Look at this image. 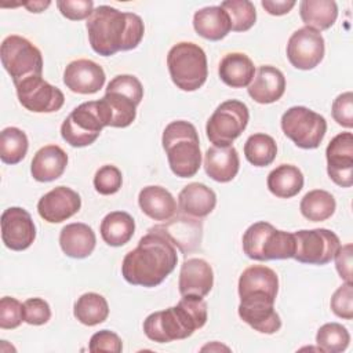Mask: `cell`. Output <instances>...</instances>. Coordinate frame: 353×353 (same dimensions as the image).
<instances>
[{
    "label": "cell",
    "instance_id": "1",
    "mask_svg": "<svg viewBox=\"0 0 353 353\" xmlns=\"http://www.w3.org/2000/svg\"><path fill=\"white\" fill-rule=\"evenodd\" d=\"M176 262V247L164 234L149 229L138 245L125 254L121 274L132 285L152 288L167 279Z\"/></svg>",
    "mask_w": 353,
    "mask_h": 353
},
{
    "label": "cell",
    "instance_id": "2",
    "mask_svg": "<svg viewBox=\"0 0 353 353\" xmlns=\"http://www.w3.org/2000/svg\"><path fill=\"white\" fill-rule=\"evenodd\" d=\"M87 32L91 48L102 57H110L119 51L137 48L143 37L145 25L134 12L99 6L87 19Z\"/></svg>",
    "mask_w": 353,
    "mask_h": 353
},
{
    "label": "cell",
    "instance_id": "3",
    "mask_svg": "<svg viewBox=\"0 0 353 353\" xmlns=\"http://www.w3.org/2000/svg\"><path fill=\"white\" fill-rule=\"evenodd\" d=\"M207 317V303L203 296L182 295L175 306L150 313L143 321V332L150 341L159 343L186 339L204 327Z\"/></svg>",
    "mask_w": 353,
    "mask_h": 353
},
{
    "label": "cell",
    "instance_id": "4",
    "mask_svg": "<svg viewBox=\"0 0 353 353\" xmlns=\"http://www.w3.org/2000/svg\"><path fill=\"white\" fill-rule=\"evenodd\" d=\"M163 148L171 171L179 178H190L201 167L200 141L196 127L185 120L171 121L163 131Z\"/></svg>",
    "mask_w": 353,
    "mask_h": 353
},
{
    "label": "cell",
    "instance_id": "5",
    "mask_svg": "<svg viewBox=\"0 0 353 353\" xmlns=\"http://www.w3.org/2000/svg\"><path fill=\"white\" fill-rule=\"evenodd\" d=\"M243 251L255 261L290 259L295 254V237L269 222H255L243 234Z\"/></svg>",
    "mask_w": 353,
    "mask_h": 353
},
{
    "label": "cell",
    "instance_id": "6",
    "mask_svg": "<svg viewBox=\"0 0 353 353\" xmlns=\"http://www.w3.org/2000/svg\"><path fill=\"white\" fill-rule=\"evenodd\" d=\"M167 66L172 83L182 91H196L207 80L208 66L204 50L190 41H181L167 54Z\"/></svg>",
    "mask_w": 353,
    "mask_h": 353
},
{
    "label": "cell",
    "instance_id": "7",
    "mask_svg": "<svg viewBox=\"0 0 353 353\" xmlns=\"http://www.w3.org/2000/svg\"><path fill=\"white\" fill-rule=\"evenodd\" d=\"M0 58L14 84L32 76H41L43 73V55L40 50L22 36H7L0 47Z\"/></svg>",
    "mask_w": 353,
    "mask_h": 353
},
{
    "label": "cell",
    "instance_id": "8",
    "mask_svg": "<svg viewBox=\"0 0 353 353\" xmlns=\"http://www.w3.org/2000/svg\"><path fill=\"white\" fill-rule=\"evenodd\" d=\"M281 130L298 148L316 149L325 132V119L306 106H292L281 116Z\"/></svg>",
    "mask_w": 353,
    "mask_h": 353
},
{
    "label": "cell",
    "instance_id": "9",
    "mask_svg": "<svg viewBox=\"0 0 353 353\" xmlns=\"http://www.w3.org/2000/svg\"><path fill=\"white\" fill-rule=\"evenodd\" d=\"M250 120L245 103L237 99L222 102L210 116L205 132L214 146H230L241 135Z\"/></svg>",
    "mask_w": 353,
    "mask_h": 353
},
{
    "label": "cell",
    "instance_id": "10",
    "mask_svg": "<svg viewBox=\"0 0 353 353\" xmlns=\"http://www.w3.org/2000/svg\"><path fill=\"white\" fill-rule=\"evenodd\" d=\"M105 127L98 101H90L74 108L61 125V135L73 148L94 143Z\"/></svg>",
    "mask_w": 353,
    "mask_h": 353
},
{
    "label": "cell",
    "instance_id": "11",
    "mask_svg": "<svg viewBox=\"0 0 353 353\" xmlns=\"http://www.w3.org/2000/svg\"><path fill=\"white\" fill-rule=\"evenodd\" d=\"M295 237L294 259L307 265H325L334 259L338 248L341 247L339 237L328 229H310L298 230Z\"/></svg>",
    "mask_w": 353,
    "mask_h": 353
},
{
    "label": "cell",
    "instance_id": "12",
    "mask_svg": "<svg viewBox=\"0 0 353 353\" xmlns=\"http://www.w3.org/2000/svg\"><path fill=\"white\" fill-rule=\"evenodd\" d=\"M14 85L19 103L30 112L52 113L59 110L65 103L63 92L41 76L28 77Z\"/></svg>",
    "mask_w": 353,
    "mask_h": 353
},
{
    "label": "cell",
    "instance_id": "13",
    "mask_svg": "<svg viewBox=\"0 0 353 353\" xmlns=\"http://www.w3.org/2000/svg\"><path fill=\"white\" fill-rule=\"evenodd\" d=\"M324 51L321 33L307 26L295 30L287 43V58L294 68L301 70L316 68L323 61Z\"/></svg>",
    "mask_w": 353,
    "mask_h": 353
},
{
    "label": "cell",
    "instance_id": "14",
    "mask_svg": "<svg viewBox=\"0 0 353 353\" xmlns=\"http://www.w3.org/2000/svg\"><path fill=\"white\" fill-rule=\"evenodd\" d=\"M327 172L330 178L341 188L353 185V135L341 132L335 135L327 149Z\"/></svg>",
    "mask_w": 353,
    "mask_h": 353
},
{
    "label": "cell",
    "instance_id": "15",
    "mask_svg": "<svg viewBox=\"0 0 353 353\" xmlns=\"http://www.w3.org/2000/svg\"><path fill=\"white\" fill-rule=\"evenodd\" d=\"M1 240L12 251L29 248L36 239V226L30 214L22 207H10L1 214Z\"/></svg>",
    "mask_w": 353,
    "mask_h": 353
},
{
    "label": "cell",
    "instance_id": "16",
    "mask_svg": "<svg viewBox=\"0 0 353 353\" xmlns=\"http://www.w3.org/2000/svg\"><path fill=\"white\" fill-rule=\"evenodd\" d=\"M279 292L277 273L265 265H252L243 270L239 279L240 301L268 299L274 302Z\"/></svg>",
    "mask_w": 353,
    "mask_h": 353
},
{
    "label": "cell",
    "instance_id": "17",
    "mask_svg": "<svg viewBox=\"0 0 353 353\" xmlns=\"http://www.w3.org/2000/svg\"><path fill=\"white\" fill-rule=\"evenodd\" d=\"M81 199L77 192L68 186H57L41 196L37 203L39 215L50 222L59 223L79 212Z\"/></svg>",
    "mask_w": 353,
    "mask_h": 353
},
{
    "label": "cell",
    "instance_id": "18",
    "mask_svg": "<svg viewBox=\"0 0 353 353\" xmlns=\"http://www.w3.org/2000/svg\"><path fill=\"white\" fill-rule=\"evenodd\" d=\"M105 72L102 66L91 59L72 61L63 72L65 85L76 94H95L105 84Z\"/></svg>",
    "mask_w": 353,
    "mask_h": 353
},
{
    "label": "cell",
    "instance_id": "19",
    "mask_svg": "<svg viewBox=\"0 0 353 353\" xmlns=\"http://www.w3.org/2000/svg\"><path fill=\"white\" fill-rule=\"evenodd\" d=\"M150 230L164 234L183 254H188L200 245L203 225L200 219L197 221V219L189 218V215L188 216L176 215L172 219L170 218L168 222L150 228Z\"/></svg>",
    "mask_w": 353,
    "mask_h": 353
},
{
    "label": "cell",
    "instance_id": "20",
    "mask_svg": "<svg viewBox=\"0 0 353 353\" xmlns=\"http://www.w3.org/2000/svg\"><path fill=\"white\" fill-rule=\"evenodd\" d=\"M214 285V272L211 265L201 258H189L183 261L179 270L181 295L205 296Z\"/></svg>",
    "mask_w": 353,
    "mask_h": 353
},
{
    "label": "cell",
    "instance_id": "21",
    "mask_svg": "<svg viewBox=\"0 0 353 353\" xmlns=\"http://www.w3.org/2000/svg\"><path fill=\"white\" fill-rule=\"evenodd\" d=\"M98 105L105 127L124 128L135 120L137 106L139 103L123 92L106 90Z\"/></svg>",
    "mask_w": 353,
    "mask_h": 353
},
{
    "label": "cell",
    "instance_id": "22",
    "mask_svg": "<svg viewBox=\"0 0 353 353\" xmlns=\"http://www.w3.org/2000/svg\"><path fill=\"white\" fill-rule=\"evenodd\" d=\"M239 316L251 328L262 334H274L281 328V319L274 310V302L268 299L240 301Z\"/></svg>",
    "mask_w": 353,
    "mask_h": 353
},
{
    "label": "cell",
    "instance_id": "23",
    "mask_svg": "<svg viewBox=\"0 0 353 353\" xmlns=\"http://www.w3.org/2000/svg\"><path fill=\"white\" fill-rule=\"evenodd\" d=\"M248 95L258 103H273L279 101L285 91V77L274 66H259L248 85Z\"/></svg>",
    "mask_w": 353,
    "mask_h": 353
},
{
    "label": "cell",
    "instance_id": "24",
    "mask_svg": "<svg viewBox=\"0 0 353 353\" xmlns=\"http://www.w3.org/2000/svg\"><path fill=\"white\" fill-rule=\"evenodd\" d=\"M240 159L234 146H211L204 154L207 175L221 183L230 182L239 172Z\"/></svg>",
    "mask_w": 353,
    "mask_h": 353
},
{
    "label": "cell",
    "instance_id": "25",
    "mask_svg": "<svg viewBox=\"0 0 353 353\" xmlns=\"http://www.w3.org/2000/svg\"><path fill=\"white\" fill-rule=\"evenodd\" d=\"M66 165V152L58 145H46L34 153L30 164V172L39 182H51L63 174Z\"/></svg>",
    "mask_w": 353,
    "mask_h": 353
},
{
    "label": "cell",
    "instance_id": "26",
    "mask_svg": "<svg viewBox=\"0 0 353 353\" xmlns=\"http://www.w3.org/2000/svg\"><path fill=\"white\" fill-rule=\"evenodd\" d=\"M97 244L94 230L81 222L68 223L59 233V245L65 255L83 259L92 254Z\"/></svg>",
    "mask_w": 353,
    "mask_h": 353
},
{
    "label": "cell",
    "instance_id": "27",
    "mask_svg": "<svg viewBox=\"0 0 353 353\" xmlns=\"http://www.w3.org/2000/svg\"><path fill=\"white\" fill-rule=\"evenodd\" d=\"M179 210L189 216L204 218L212 212L216 205L215 192L204 183L192 182L178 194Z\"/></svg>",
    "mask_w": 353,
    "mask_h": 353
},
{
    "label": "cell",
    "instance_id": "28",
    "mask_svg": "<svg viewBox=\"0 0 353 353\" xmlns=\"http://www.w3.org/2000/svg\"><path fill=\"white\" fill-rule=\"evenodd\" d=\"M138 204L145 215L153 221H168L176 212L174 196L163 186H145L138 194Z\"/></svg>",
    "mask_w": 353,
    "mask_h": 353
},
{
    "label": "cell",
    "instance_id": "29",
    "mask_svg": "<svg viewBox=\"0 0 353 353\" xmlns=\"http://www.w3.org/2000/svg\"><path fill=\"white\" fill-rule=\"evenodd\" d=\"M193 28L199 36L211 41L222 40L232 30L229 15L221 6L204 7L196 11Z\"/></svg>",
    "mask_w": 353,
    "mask_h": 353
},
{
    "label": "cell",
    "instance_id": "30",
    "mask_svg": "<svg viewBox=\"0 0 353 353\" xmlns=\"http://www.w3.org/2000/svg\"><path fill=\"white\" fill-rule=\"evenodd\" d=\"M221 80L232 88L248 87L255 74L251 58L243 52L226 54L218 68Z\"/></svg>",
    "mask_w": 353,
    "mask_h": 353
},
{
    "label": "cell",
    "instance_id": "31",
    "mask_svg": "<svg viewBox=\"0 0 353 353\" xmlns=\"http://www.w3.org/2000/svg\"><path fill=\"white\" fill-rule=\"evenodd\" d=\"M102 240L110 247H121L127 244L135 232L134 218L125 211H112L101 222L99 226Z\"/></svg>",
    "mask_w": 353,
    "mask_h": 353
},
{
    "label": "cell",
    "instance_id": "32",
    "mask_svg": "<svg viewBox=\"0 0 353 353\" xmlns=\"http://www.w3.org/2000/svg\"><path fill=\"white\" fill-rule=\"evenodd\" d=\"M268 189L280 199H291L303 188V174L292 164H280L268 175Z\"/></svg>",
    "mask_w": 353,
    "mask_h": 353
},
{
    "label": "cell",
    "instance_id": "33",
    "mask_svg": "<svg viewBox=\"0 0 353 353\" xmlns=\"http://www.w3.org/2000/svg\"><path fill=\"white\" fill-rule=\"evenodd\" d=\"M302 22L317 32L330 29L338 18V6L334 0H302L299 4Z\"/></svg>",
    "mask_w": 353,
    "mask_h": 353
},
{
    "label": "cell",
    "instance_id": "34",
    "mask_svg": "<svg viewBox=\"0 0 353 353\" xmlns=\"http://www.w3.org/2000/svg\"><path fill=\"white\" fill-rule=\"evenodd\" d=\"M73 314L81 324L92 327L108 319L109 305L101 294L85 292L74 302Z\"/></svg>",
    "mask_w": 353,
    "mask_h": 353
},
{
    "label": "cell",
    "instance_id": "35",
    "mask_svg": "<svg viewBox=\"0 0 353 353\" xmlns=\"http://www.w3.org/2000/svg\"><path fill=\"white\" fill-rule=\"evenodd\" d=\"M335 208L336 203L334 196L323 189L307 192L299 204L301 214L312 222H321L331 218L335 212Z\"/></svg>",
    "mask_w": 353,
    "mask_h": 353
},
{
    "label": "cell",
    "instance_id": "36",
    "mask_svg": "<svg viewBox=\"0 0 353 353\" xmlns=\"http://www.w3.org/2000/svg\"><path fill=\"white\" fill-rule=\"evenodd\" d=\"M244 154L248 163L255 167L270 165L277 154L276 141L263 132L252 134L244 143Z\"/></svg>",
    "mask_w": 353,
    "mask_h": 353
},
{
    "label": "cell",
    "instance_id": "37",
    "mask_svg": "<svg viewBox=\"0 0 353 353\" xmlns=\"http://www.w3.org/2000/svg\"><path fill=\"white\" fill-rule=\"evenodd\" d=\"M26 134L17 127H7L0 132V159L6 164H18L28 153Z\"/></svg>",
    "mask_w": 353,
    "mask_h": 353
},
{
    "label": "cell",
    "instance_id": "38",
    "mask_svg": "<svg viewBox=\"0 0 353 353\" xmlns=\"http://www.w3.org/2000/svg\"><path fill=\"white\" fill-rule=\"evenodd\" d=\"M349 331L339 323H327L316 334L319 350L324 353H341L349 346Z\"/></svg>",
    "mask_w": 353,
    "mask_h": 353
},
{
    "label": "cell",
    "instance_id": "39",
    "mask_svg": "<svg viewBox=\"0 0 353 353\" xmlns=\"http://www.w3.org/2000/svg\"><path fill=\"white\" fill-rule=\"evenodd\" d=\"M221 7L228 12L233 32H247L256 21L255 6L248 0H226Z\"/></svg>",
    "mask_w": 353,
    "mask_h": 353
},
{
    "label": "cell",
    "instance_id": "40",
    "mask_svg": "<svg viewBox=\"0 0 353 353\" xmlns=\"http://www.w3.org/2000/svg\"><path fill=\"white\" fill-rule=\"evenodd\" d=\"M123 183L121 171L113 164L102 165L94 175V188L99 194L109 196L120 190Z\"/></svg>",
    "mask_w": 353,
    "mask_h": 353
},
{
    "label": "cell",
    "instance_id": "41",
    "mask_svg": "<svg viewBox=\"0 0 353 353\" xmlns=\"http://www.w3.org/2000/svg\"><path fill=\"white\" fill-rule=\"evenodd\" d=\"M23 320V303L12 296H3L0 299V328L14 330L21 325Z\"/></svg>",
    "mask_w": 353,
    "mask_h": 353
},
{
    "label": "cell",
    "instance_id": "42",
    "mask_svg": "<svg viewBox=\"0 0 353 353\" xmlns=\"http://www.w3.org/2000/svg\"><path fill=\"white\" fill-rule=\"evenodd\" d=\"M330 306L335 316L345 319V320L353 319V287H352V283H345L332 294Z\"/></svg>",
    "mask_w": 353,
    "mask_h": 353
},
{
    "label": "cell",
    "instance_id": "43",
    "mask_svg": "<svg viewBox=\"0 0 353 353\" xmlns=\"http://www.w3.org/2000/svg\"><path fill=\"white\" fill-rule=\"evenodd\" d=\"M51 319V309L43 298H29L23 302V320L30 325H43Z\"/></svg>",
    "mask_w": 353,
    "mask_h": 353
},
{
    "label": "cell",
    "instance_id": "44",
    "mask_svg": "<svg viewBox=\"0 0 353 353\" xmlns=\"http://www.w3.org/2000/svg\"><path fill=\"white\" fill-rule=\"evenodd\" d=\"M331 113L334 120L345 127V128H352L353 127V94L352 91H346L339 94L331 108Z\"/></svg>",
    "mask_w": 353,
    "mask_h": 353
},
{
    "label": "cell",
    "instance_id": "45",
    "mask_svg": "<svg viewBox=\"0 0 353 353\" xmlns=\"http://www.w3.org/2000/svg\"><path fill=\"white\" fill-rule=\"evenodd\" d=\"M106 90L123 92V94L131 97L138 103H141V101L143 98V87H142L141 81L132 74H119V76L113 77L109 81Z\"/></svg>",
    "mask_w": 353,
    "mask_h": 353
},
{
    "label": "cell",
    "instance_id": "46",
    "mask_svg": "<svg viewBox=\"0 0 353 353\" xmlns=\"http://www.w3.org/2000/svg\"><path fill=\"white\" fill-rule=\"evenodd\" d=\"M57 7L70 21L88 19L94 11L92 0H58Z\"/></svg>",
    "mask_w": 353,
    "mask_h": 353
},
{
    "label": "cell",
    "instance_id": "47",
    "mask_svg": "<svg viewBox=\"0 0 353 353\" xmlns=\"http://www.w3.org/2000/svg\"><path fill=\"white\" fill-rule=\"evenodd\" d=\"M88 350L95 352H113L120 353L123 350V342L119 335L109 330H101L95 332L88 343Z\"/></svg>",
    "mask_w": 353,
    "mask_h": 353
},
{
    "label": "cell",
    "instance_id": "48",
    "mask_svg": "<svg viewBox=\"0 0 353 353\" xmlns=\"http://www.w3.org/2000/svg\"><path fill=\"white\" fill-rule=\"evenodd\" d=\"M352 255H353V245L345 244L341 245L334 255L335 259V268L341 279L345 280V283H352Z\"/></svg>",
    "mask_w": 353,
    "mask_h": 353
},
{
    "label": "cell",
    "instance_id": "49",
    "mask_svg": "<svg viewBox=\"0 0 353 353\" xmlns=\"http://www.w3.org/2000/svg\"><path fill=\"white\" fill-rule=\"evenodd\" d=\"M262 7L265 8L266 12H269L270 15H284L288 14L294 7H295V1L294 0H262L261 1Z\"/></svg>",
    "mask_w": 353,
    "mask_h": 353
},
{
    "label": "cell",
    "instance_id": "50",
    "mask_svg": "<svg viewBox=\"0 0 353 353\" xmlns=\"http://www.w3.org/2000/svg\"><path fill=\"white\" fill-rule=\"evenodd\" d=\"M51 4V1H28V3H23L22 6L26 7L30 12H41L44 11L48 6Z\"/></svg>",
    "mask_w": 353,
    "mask_h": 353
},
{
    "label": "cell",
    "instance_id": "51",
    "mask_svg": "<svg viewBox=\"0 0 353 353\" xmlns=\"http://www.w3.org/2000/svg\"><path fill=\"white\" fill-rule=\"evenodd\" d=\"M221 350V349H225V350H229V347H226V346H219V345H215V342H214V345H207V346H204V347H201V350Z\"/></svg>",
    "mask_w": 353,
    "mask_h": 353
}]
</instances>
